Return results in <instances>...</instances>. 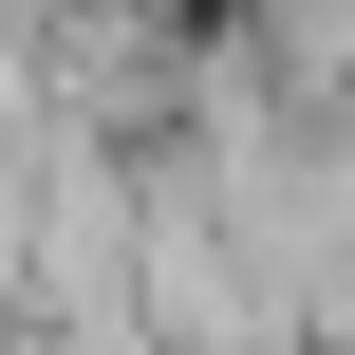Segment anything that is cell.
I'll list each match as a JSON object with an SVG mask.
<instances>
[{
  "label": "cell",
  "mask_w": 355,
  "mask_h": 355,
  "mask_svg": "<svg viewBox=\"0 0 355 355\" xmlns=\"http://www.w3.org/2000/svg\"><path fill=\"white\" fill-rule=\"evenodd\" d=\"M19 281H56V187H19V150H0V318H19Z\"/></svg>",
  "instance_id": "6da1fadb"
}]
</instances>
